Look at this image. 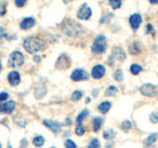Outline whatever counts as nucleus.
Segmentation results:
<instances>
[{
  "label": "nucleus",
  "instance_id": "nucleus-1",
  "mask_svg": "<svg viewBox=\"0 0 158 148\" xmlns=\"http://www.w3.org/2000/svg\"><path fill=\"white\" fill-rule=\"evenodd\" d=\"M23 47L29 53H35L37 51H43L46 47V43L38 36H30L25 39Z\"/></svg>",
  "mask_w": 158,
  "mask_h": 148
},
{
  "label": "nucleus",
  "instance_id": "nucleus-2",
  "mask_svg": "<svg viewBox=\"0 0 158 148\" xmlns=\"http://www.w3.org/2000/svg\"><path fill=\"white\" fill-rule=\"evenodd\" d=\"M61 31L68 37H77L82 33L83 28L80 26V24L76 23L75 21L67 20L62 24Z\"/></svg>",
  "mask_w": 158,
  "mask_h": 148
},
{
  "label": "nucleus",
  "instance_id": "nucleus-3",
  "mask_svg": "<svg viewBox=\"0 0 158 148\" xmlns=\"http://www.w3.org/2000/svg\"><path fill=\"white\" fill-rule=\"evenodd\" d=\"M92 52L95 54H100L106 51L107 49V39L104 35H98L95 38L92 44Z\"/></svg>",
  "mask_w": 158,
  "mask_h": 148
},
{
  "label": "nucleus",
  "instance_id": "nucleus-4",
  "mask_svg": "<svg viewBox=\"0 0 158 148\" xmlns=\"http://www.w3.org/2000/svg\"><path fill=\"white\" fill-rule=\"evenodd\" d=\"M25 61L24 54L20 51H14L13 52L10 53L9 59H8V64L11 67H19L21 66Z\"/></svg>",
  "mask_w": 158,
  "mask_h": 148
},
{
  "label": "nucleus",
  "instance_id": "nucleus-5",
  "mask_svg": "<svg viewBox=\"0 0 158 148\" xmlns=\"http://www.w3.org/2000/svg\"><path fill=\"white\" fill-rule=\"evenodd\" d=\"M140 93L142 94L143 96L145 97H155L158 96V86L153 85V84L150 83H146L143 84V85L140 87Z\"/></svg>",
  "mask_w": 158,
  "mask_h": 148
},
{
  "label": "nucleus",
  "instance_id": "nucleus-6",
  "mask_svg": "<svg viewBox=\"0 0 158 148\" xmlns=\"http://www.w3.org/2000/svg\"><path fill=\"white\" fill-rule=\"evenodd\" d=\"M70 78H71L72 81H75V82L85 81V80H88L89 74H88V72L85 70V69L77 68V69H74V70L72 71Z\"/></svg>",
  "mask_w": 158,
  "mask_h": 148
},
{
  "label": "nucleus",
  "instance_id": "nucleus-7",
  "mask_svg": "<svg viewBox=\"0 0 158 148\" xmlns=\"http://www.w3.org/2000/svg\"><path fill=\"white\" fill-rule=\"evenodd\" d=\"M70 64H71L70 58L67 56V54L62 53L57 58L56 63V67L57 69H60V70H64V69H67L70 67Z\"/></svg>",
  "mask_w": 158,
  "mask_h": 148
},
{
  "label": "nucleus",
  "instance_id": "nucleus-8",
  "mask_svg": "<svg viewBox=\"0 0 158 148\" xmlns=\"http://www.w3.org/2000/svg\"><path fill=\"white\" fill-rule=\"evenodd\" d=\"M92 15V10L87 3H83L77 12V18L80 20H89Z\"/></svg>",
  "mask_w": 158,
  "mask_h": 148
},
{
  "label": "nucleus",
  "instance_id": "nucleus-9",
  "mask_svg": "<svg viewBox=\"0 0 158 148\" xmlns=\"http://www.w3.org/2000/svg\"><path fill=\"white\" fill-rule=\"evenodd\" d=\"M16 108V102L15 101H8L5 103L0 104V113H7L10 115Z\"/></svg>",
  "mask_w": 158,
  "mask_h": 148
},
{
  "label": "nucleus",
  "instance_id": "nucleus-10",
  "mask_svg": "<svg viewBox=\"0 0 158 148\" xmlns=\"http://www.w3.org/2000/svg\"><path fill=\"white\" fill-rule=\"evenodd\" d=\"M112 56L118 61H123L127 58V54L121 47H114L112 48Z\"/></svg>",
  "mask_w": 158,
  "mask_h": 148
},
{
  "label": "nucleus",
  "instance_id": "nucleus-11",
  "mask_svg": "<svg viewBox=\"0 0 158 148\" xmlns=\"http://www.w3.org/2000/svg\"><path fill=\"white\" fill-rule=\"evenodd\" d=\"M106 73V68L102 64H97L93 68L91 71V75L94 79H101Z\"/></svg>",
  "mask_w": 158,
  "mask_h": 148
},
{
  "label": "nucleus",
  "instance_id": "nucleus-12",
  "mask_svg": "<svg viewBox=\"0 0 158 148\" xmlns=\"http://www.w3.org/2000/svg\"><path fill=\"white\" fill-rule=\"evenodd\" d=\"M128 22H130V25H131V29L135 31V30H137L138 28H139L140 24L142 22V18L140 16V14L135 13V14L131 15L130 19H128Z\"/></svg>",
  "mask_w": 158,
  "mask_h": 148
},
{
  "label": "nucleus",
  "instance_id": "nucleus-13",
  "mask_svg": "<svg viewBox=\"0 0 158 148\" xmlns=\"http://www.w3.org/2000/svg\"><path fill=\"white\" fill-rule=\"evenodd\" d=\"M44 125H46L48 130H51L53 133H58L61 130V125L59 122L56 121H52V120H44L43 121Z\"/></svg>",
  "mask_w": 158,
  "mask_h": 148
},
{
  "label": "nucleus",
  "instance_id": "nucleus-14",
  "mask_svg": "<svg viewBox=\"0 0 158 148\" xmlns=\"http://www.w3.org/2000/svg\"><path fill=\"white\" fill-rule=\"evenodd\" d=\"M8 82L10 83V85L12 86H17L18 84L21 82V76H20V73L16 70H12L8 73Z\"/></svg>",
  "mask_w": 158,
  "mask_h": 148
},
{
  "label": "nucleus",
  "instance_id": "nucleus-15",
  "mask_svg": "<svg viewBox=\"0 0 158 148\" xmlns=\"http://www.w3.org/2000/svg\"><path fill=\"white\" fill-rule=\"evenodd\" d=\"M142 43L135 39V41H133L131 43H130V46H128V52L131 54H138L142 51Z\"/></svg>",
  "mask_w": 158,
  "mask_h": 148
},
{
  "label": "nucleus",
  "instance_id": "nucleus-16",
  "mask_svg": "<svg viewBox=\"0 0 158 148\" xmlns=\"http://www.w3.org/2000/svg\"><path fill=\"white\" fill-rule=\"evenodd\" d=\"M36 24V20L34 17H26L24 18L21 23H20V28L22 30H29L35 26Z\"/></svg>",
  "mask_w": 158,
  "mask_h": 148
},
{
  "label": "nucleus",
  "instance_id": "nucleus-17",
  "mask_svg": "<svg viewBox=\"0 0 158 148\" xmlns=\"http://www.w3.org/2000/svg\"><path fill=\"white\" fill-rule=\"evenodd\" d=\"M104 123V118L100 117H96L93 118V130L97 132L100 130V128L102 127Z\"/></svg>",
  "mask_w": 158,
  "mask_h": 148
},
{
  "label": "nucleus",
  "instance_id": "nucleus-18",
  "mask_svg": "<svg viewBox=\"0 0 158 148\" xmlns=\"http://www.w3.org/2000/svg\"><path fill=\"white\" fill-rule=\"evenodd\" d=\"M47 94V89L44 88V86H37L36 89H35V98L36 99H41L43 97H44V95Z\"/></svg>",
  "mask_w": 158,
  "mask_h": 148
},
{
  "label": "nucleus",
  "instance_id": "nucleus-19",
  "mask_svg": "<svg viewBox=\"0 0 158 148\" xmlns=\"http://www.w3.org/2000/svg\"><path fill=\"white\" fill-rule=\"evenodd\" d=\"M111 102H109V101H104L102 102L100 105L98 106V110L100 113H107L109 111H110V109H111Z\"/></svg>",
  "mask_w": 158,
  "mask_h": 148
},
{
  "label": "nucleus",
  "instance_id": "nucleus-20",
  "mask_svg": "<svg viewBox=\"0 0 158 148\" xmlns=\"http://www.w3.org/2000/svg\"><path fill=\"white\" fill-rule=\"evenodd\" d=\"M158 137V134L157 133H151L150 135H148L147 138H145L144 141H143V143H144L145 146H151L153 143H154L157 139Z\"/></svg>",
  "mask_w": 158,
  "mask_h": 148
},
{
  "label": "nucleus",
  "instance_id": "nucleus-21",
  "mask_svg": "<svg viewBox=\"0 0 158 148\" xmlns=\"http://www.w3.org/2000/svg\"><path fill=\"white\" fill-rule=\"evenodd\" d=\"M117 93H118V88L114 85H111L106 89L105 96L106 97H114V96H116Z\"/></svg>",
  "mask_w": 158,
  "mask_h": 148
},
{
  "label": "nucleus",
  "instance_id": "nucleus-22",
  "mask_svg": "<svg viewBox=\"0 0 158 148\" xmlns=\"http://www.w3.org/2000/svg\"><path fill=\"white\" fill-rule=\"evenodd\" d=\"M33 144L36 147H42L44 144V137L42 135H37L33 138Z\"/></svg>",
  "mask_w": 158,
  "mask_h": 148
},
{
  "label": "nucleus",
  "instance_id": "nucleus-23",
  "mask_svg": "<svg viewBox=\"0 0 158 148\" xmlns=\"http://www.w3.org/2000/svg\"><path fill=\"white\" fill-rule=\"evenodd\" d=\"M116 134H117L116 131L114 130H112V128H110V130H106L103 132V137L107 140H110V139H112V138L115 137Z\"/></svg>",
  "mask_w": 158,
  "mask_h": 148
},
{
  "label": "nucleus",
  "instance_id": "nucleus-24",
  "mask_svg": "<svg viewBox=\"0 0 158 148\" xmlns=\"http://www.w3.org/2000/svg\"><path fill=\"white\" fill-rule=\"evenodd\" d=\"M130 71L131 72V74H133V75H137V74H139L142 71V67L136 63H133L130 67Z\"/></svg>",
  "mask_w": 158,
  "mask_h": 148
},
{
  "label": "nucleus",
  "instance_id": "nucleus-25",
  "mask_svg": "<svg viewBox=\"0 0 158 148\" xmlns=\"http://www.w3.org/2000/svg\"><path fill=\"white\" fill-rule=\"evenodd\" d=\"M88 115H89V111L87 110V109H85V110H83V111L77 116V117H76V121H77L78 123H81V122L88 117Z\"/></svg>",
  "mask_w": 158,
  "mask_h": 148
},
{
  "label": "nucleus",
  "instance_id": "nucleus-26",
  "mask_svg": "<svg viewBox=\"0 0 158 148\" xmlns=\"http://www.w3.org/2000/svg\"><path fill=\"white\" fill-rule=\"evenodd\" d=\"M113 77L115 78L117 81L122 82L123 80V70H122V69H117V70L114 71Z\"/></svg>",
  "mask_w": 158,
  "mask_h": 148
},
{
  "label": "nucleus",
  "instance_id": "nucleus-27",
  "mask_svg": "<svg viewBox=\"0 0 158 148\" xmlns=\"http://www.w3.org/2000/svg\"><path fill=\"white\" fill-rule=\"evenodd\" d=\"M82 96H83V92L82 91L75 90L72 93V95H71V100L73 102H77V101H79L82 98Z\"/></svg>",
  "mask_w": 158,
  "mask_h": 148
},
{
  "label": "nucleus",
  "instance_id": "nucleus-28",
  "mask_svg": "<svg viewBox=\"0 0 158 148\" xmlns=\"http://www.w3.org/2000/svg\"><path fill=\"white\" fill-rule=\"evenodd\" d=\"M132 126L131 125V122L128 121V120H126V121H123L122 123H121V128H122V130H123L125 132H127L128 130H131Z\"/></svg>",
  "mask_w": 158,
  "mask_h": 148
},
{
  "label": "nucleus",
  "instance_id": "nucleus-29",
  "mask_svg": "<svg viewBox=\"0 0 158 148\" xmlns=\"http://www.w3.org/2000/svg\"><path fill=\"white\" fill-rule=\"evenodd\" d=\"M75 133L78 136H81L85 133V127L82 125V123H78L75 127Z\"/></svg>",
  "mask_w": 158,
  "mask_h": 148
},
{
  "label": "nucleus",
  "instance_id": "nucleus-30",
  "mask_svg": "<svg viewBox=\"0 0 158 148\" xmlns=\"http://www.w3.org/2000/svg\"><path fill=\"white\" fill-rule=\"evenodd\" d=\"M109 4H110V6L113 9L116 10L122 6V1L121 0H110V1H109Z\"/></svg>",
  "mask_w": 158,
  "mask_h": 148
},
{
  "label": "nucleus",
  "instance_id": "nucleus-31",
  "mask_svg": "<svg viewBox=\"0 0 158 148\" xmlns=\"http://www.w3.org/2000/svg\"><path fill=\"white\" fill-rule=\"evenodd\" d=\"M100 141H99L98 138H93V139L90 141L88 145V148H99L100 147Z\"/></svg>",
  "mask_w": 158,
  "mask_h": 148
},
{
  "label": "nucleus",
  "instance_id": "nucleus-32",
  "mask_svg": "<svg viewBox=\"0 0 158 148\" xmlns=\"http://www.w3.org/2000/svg\"><path fill=\"white\" fill-rule=\"evenodd\" d=\"M145 34H146V35L151 34L152 36H155L156 32H155L154 28L152 27V25H151V24H147V25H146V27H145Z\"/></svg>",
  "mask_w": 158,
  "mask_h": 148
},
{
  "label": "nucleus",
  "instance_id": "nucleus-33",
  "mask_svg": "<svg viewBox=\"0 0 158 148\" xmlns=\"http://www.w3.org/2000/svg\"><path fill=\"white\" fill-rule=\"evenodd\" d=\"M64 146H65V148H77L76 143L71 139H66L64 142Z\"/></svg>",
  "mask_w": 158,
  "mask_h": 148
},
{
  "label": "nucleus",
  "instance_id": "nucleus-34",
  "mask_svg": "<svg viewBox=\"0 0 158 148\" xmlns=\"http://www.w3.org/2000/svg\"><path fill=\"white\" fill-rule=\"evenodd\" d=\"M149 120L152 123H157L158 122V113L155 112L151 113L150 116H149Z\"/></svg>",
  "mask_w": 158,
  "mask_h": 148
},
{
  "label": "nucleus",
  "instance_id": "nucleus-35",
  "mask_svg": "<svg viewBox=\"0 0 158 148\" xmlns=\"http://www.w3.org/2000/svg\"><path fill=\"white\" fill-rule=\"evenodd\" d=\"M8 37H9V35H8L6 32H5L4 28L0 27V41H1V39H3V38L8 39Z\"/></svg>",
  "mask_w": 158,
  "mask_h": 148
},
{
  "label": "nucleus",
  "instance_id": "nucleus-36",
  "mask_svg": "<svg viewBox=\"0 0 158 148\" xmlns=\"http://www.w3.org/2000/svg\"><path fill=\"white\" fill-rule=\"evenodd\" d=\"M6 13V5L5 3L0 2V16H3Z\"/></svg>",
  "mask_w": 158,
  "mask_h": 148
},
{
  "label": "nucleus",
  "instance_id": "nucleus-37",
  "mask_svg": "<svg viewBox=\"0 0 158 148\" xmlns=\"http://www.w3.org/2000/svg\"><path fill=\"white\" fill-rule=\"evenodd\" d=\"M9 97V94L7 92H1L0 93V102H4L5 100H7Z\"/></svg>",
  "mask_w": 158,
  "mask_h": 148
},
{
  "label": "nucleus",
  "instance_id": "nucleus-38",
  "mask_svg": "<svg viewBox=\"0 0 158 148\" xmlns=\"http://www.w3.org/2000/svg\"><path fill=\"white\" fill-rule=\"evenodd\" d=\"M25 4H26V0H17V1H15V5L17 7H23Z\"/></svg>",
  "mask_w": 158,
  "mask_h": 148
},
{
  "label": "nucleus",
  "instance_id": "nucleus-39",
  "mask_svg": "<svg viewBox=\"0 0 158 148\" xmlns=\"http://www.w3.org/2000/svg\"><path fill=\"white\" fill-rule=\"evenodd\" d=\"M28 146V141L26 138H23V139L21 140V143H20V147L21 148H26Z\"/></svg>",
  "mask_w": 158,
  "mask_h": 148
},
{
  "label": "nucleus",
  "instance_id": "nucleus-40",
  "mask_svg": "<svg viewBox=\"0 0 158 148\" xmlns=\"http://www.w3.org/2000/svg\"><path fill=\"white\" fill-rule=\"evenodd\" d=\"M33 59H34V61H35V62L39 63L40 61L42 60V56H38V54H36V56H33Z\"/></svg>",
  "mask_w": 158,
  "mask_h": 148
},
{
  "label": "nucleus",
  "instance_id": "nucleus-41",
  "mask_svg": "<svg viewBox=\"0 0 158 148\" xmlns=\"http://www.w3.org/2000/svg\"><path fill=\"white\" fill-rule=\"evenodd\" d=\"M114 143H115L114 141L107 142V143H106V145H105V147H106V148H111V147H113V146H114Z\"/></svg>",
  "mask_w": 158,
  "mask_h": 148
},
{
  "label": "nucleus",
  "instance_id": "nucleus-42",
  "mask_svg": "<svg viewBox=\"0 0 158 148\" xmlns=\"http://www.w3.org/2000/svg\"><path fill=\"white\" fill-rule=\"evenodd\" d=\"M108 63L110 64V65L112 66V65H114V58H113V56H111L110 57H109V59H108Z\"/></svg>",
  "mask_w": 158,
  "mask_h": 148
},
{
  "label": "nucleus",
  "instance_id": "nucleus-43",
  "mask_svg": "<svg viewBox=\"0 0 158 148\" xmlns=\"http://www.w3.org/2000/svg\"><path fill=\"white\" fill-rule=\"evenodd\" d=\"M71 123H72V121L70 118H66L65 121H64V125H71Z\"/></svg>",
  "mask_w": 158,
  "mask_h": 148
},
{
  "label": "nucleus",
  "instance_id": "nucleus-44",
  "mask_svg": "<svg viewBox=\"0 0 158 148\" xmlns=\"http://www.w3.org/2000/svg\"><path fill=\"white\" fill-rule=\"evenodd\" d=\"M150 4H158V0H150Z\"/></svg>",
  "mask_w": 158,
  "mask_h": 148
},
{
  "label": "nucleus",
  "instance_id": "nucleus-45",
  "mask_svg": "<svg viewBox=\"0 0 158 148\" xmlns=\"http://www.w3.org/2000/svg\"><path fill=\"white\" fill-rule=\"evenodd\" d=\"M98 91H99V90H98V89H95V90H94V91H93V95H94V96H96V95H97V94H98Z\"/></svg>",
  "mask_w": 158,
  "mask_h": 148
},
{
  "label": "nucleus",
  "instance_id": "nucleus-46",
  "mask_svg": "<svg viewBox=\"0 0 158 148\" xmlns=\"http://www.w3.org/2000/svg\"><path fill=\"white\" fill-rule=\"evenodd\" d=\"M2 70V63H1V60H0V71Z\"/></svg>",
  "mask_w": 158,
  "mask_h": 148
},
{
  "label": "nucleus",
  "instance_id": "nucleus-47",
  "mask_svg": "<svg viewBox=\"0 0 158 148\" xmlns=\"http://www.w3.org/2000/svg\"><path fill=\"white\" fill-rule=\"evenodd\" d=\"M90 101H91V99H90V98H87V99H86V103H89Z\"/></svg>",
  "mask_w": 158,
  "mask_h": 148
},
{
  "label": "nucleus",
  "instance_id": "nucleus-48",
  "mask_svg": "<svg viewBox=\"0 0 158 148\" xmlns=\"http://www.w3.org/2000/svg\"><path fill=\"white\" fill-rule=\"evenodd\" d=\"M145 148H154V147H153V146H146Z\"/></svg>",
  "mask_w": 158,
  "mask_h": 148
},
{
  "label": "nucleus",
  "instance_id": "nucleus-49",
  "mask_svg": "<svg viewBox=\"0 0 158 148\" xmlns=\"http://www.w3.org/2000/svg\"><path fill=\"white\" fill-rule=\"evenodd\" d=\"M8 148H12V146L11 145H8Z\"/></svg>",
  "mask_w": 158,
  "mask_h": 148
},
{
  "label": "nucleus",
  "instance_id": "nucleus-50",
  "mask_svg": "<svg viewBox=\"0 0 158 148\" xmlns=\"http://www.w3.org/2000/svg\"><path fill=\"white\" fill-rule=\"evenodd\" d=\"M0 148H1V143H0Z\"/></svg>",
  "mask_w": 158,
  "mask_h": 148
},
{
  "label": "nucleus",
  "instance_id": "nucleus-51",
  "mask_svg": "<svg viewBox=\"0 0 158 148\" xmlns=\"http://www.w3.org/2000/svg\"><path fill=\"white\" fill-rule=\"evenodd\" d=\"M52 148H56V147H52Z\"/></svg>",
  "mask_w": 158,
  "mask_h": 148
}]
</instances>
